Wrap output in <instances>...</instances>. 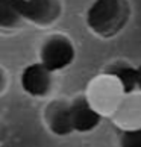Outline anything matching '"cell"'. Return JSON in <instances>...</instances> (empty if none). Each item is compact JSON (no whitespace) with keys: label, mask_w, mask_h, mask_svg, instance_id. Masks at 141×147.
<instances>
[{"label":"cell","mask_w":141,"mask_h":147,"mask_svg":"<svg viewBox=\"0 0 141 147\" xmlns=\"http://www.w3.org/2000/svg\"><path fill=\"white\" fill-rule=\"evenodd\" d=\"M132 18L129 0H93L85 11V24L94 36L112 40L128 28Z\"/></svg>","instance_id":"cell-1"},{"label":"cell","mask_w":141,"mask_h":147,"mask_svg":"<svg viewBox=\"0 0 141 147\" xmlns=\"http://www.w3.org/2000/svg\"><path fill=\"white\" fill-rule=\"evenodd\" d=\"M126 88L117 76L102 71L86 84L85 97L90 105L103 117H111L121 99L126 94Z\"/></svg>","instance_id":"cell-2"},{"label":"cell","mask_w":141,"mask_h":147,"mask_svg":"<svg viewBox=\"0 0 141 147\" xmlns=\"http://www.w3.org/2000/svg\"><path fill=\"white\" fill-rule=\"evenodd\" d=\"M78 50L73 40L62 32H53L43 40L38 50V61L53 73L62 71L74 62Z\"/></svg>","instance_id":"cell-3"},{"label":"cell","mask_w":141,"mask_h":147,"mask_svg":"<svg viewBox=\"0 0 141 147\" xmlns=\"http://www.w3.org/2000/svg\"><path fill=\"white\" fill-rule=\"evenodd\" d=\"M53 71H50L46 65L40 61L32 62L21 70L20 73V86L28 96L34 99H46L53 91Z\"/></svg>","instance_id":"cell-4"},{"label":"cell","mask_w":141,"mask_h":147,"mask_svg":"<svg viewBox=\"0 0 141 147\" xmlns=\"http://www.w3.org/2000/svg\"><path fill=\"white\" fill-rule=\"evenodd\" d=\"M21 11L26 23L36 28H50L58 23L64 14L62 0H23Z\"/></svg>","instance_id":"cell-5"},{"label":"cell","mask_w":141,"mask_h":147,"mask_svg":"<svg viewBox=\"0 0 141 147\" xmlns=\"http://www.w3.org/2000/svg\"><path fill=\"white\" fill-rule=\"evenodd\" d=\"M43 121L47 130L55 137H68L74 134L72 123V108L67 99H52L47 102L43 111Z\"/></svg>","instance_id":"cell-6"},{"label":"cell","mask_w":141,"mask_h":147,"mask_svg":"<svg viewBox=\"0 0 141 147\" xmlns=\"http://www.w3.org/2000/svg\"><path fill=\"white\" fill-rule=\"evenodd\" d=\"M109 118L114 126L120 130H134L141 127V91L135 90L126 92Z\"/></svg>","instance_id":"cell-7"},{"label":"cell","mask_w":141,"mask_h":147,"mask_svg":"<svg viewBox=\"0 0 141 147\" xmlns=\"http://www.w3.org/2000/svg\"><path fill=\"white\" fill-rule=\"evenodd\" d=\"M70 108H72V123L73 129L78 134H90L100 126L102 120L105 117L100 115L90 102L86 100L85 94L76 96L70 100Z\"/></svg>","instance_id":"cell-8"},{"label":"cell","mask_w":141,"mask_h":147,"mask_svg":"<svg viewBox=\"0 0 141 147\" xmlns=\"http://www.w3.org/2000/svg\"><path fill=\"white\" fill-rule=\"evenodd\" d=\"M23 0H0V28L2 29H18L26 20L21 11Z\"/></svg>","instance_id":"cell-9"},{"label":"cell","mask_w":141,"mask_h":147,"mask_svg":"<svg viewBox=\"0 0 141 147\" xmlns=\"http://www.w3.org/2000/svg\"><path fill=\"white\" fill-rule=\"evenodd\" d=\"M103 71L117 76V78L123 82V85H124V88H126L128 92L137 90V67L132 65L131 62L121 61V59L112 61L111 64L106 65Z\"/></svg>","instance_id":"cell-10"},{"label":"cell","mask_w":141,"mask_h":147,"mask_svg":"<svg viewBox=\"0 0 141 147\" xmlns=\"http://www.w3.org/2000/svg\"><path fill=\"white\" fill-rule=\"evenodd\" d=\"M118 147H141V127L134 130H120Z\"/></svg>","instance_id":"cell-11"},{"label":"cell","mask_w":141,"mask_h":147,"mask_svg":"<svg viewBox=\"0 0 141 147\" xmlns=\"http://www.w3.org/2000/svg\"><path fill=\"white\" fill-rule=\"evenodd\" d=\"M8 84H9V76H8V71L6 68L0 64V96L3 94L5 91L8 90Z\"/></svg>","instance_id":"cell-12"},{"label":"cell","mask_w":141,"mask_h":147,"mask_svg":"<svg viewBox=\"0 0 141 147\" xmlns=\"http://www.w3.org/2000/svg\"><path fill=\"white\" fill-rule=\"evenodd\" d=\"M137 90L141 91V62L137 65Z\"/></svg>","instance_id":"cell-13"}]
</instances>
